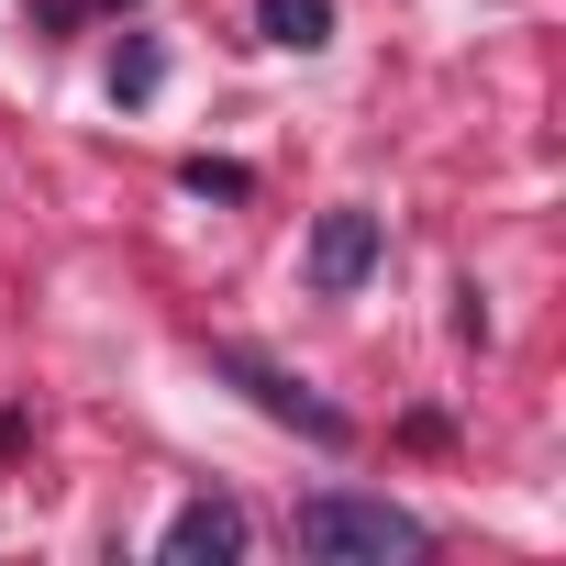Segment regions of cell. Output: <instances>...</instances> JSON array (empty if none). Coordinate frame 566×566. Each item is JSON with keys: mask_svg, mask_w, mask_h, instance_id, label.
<instances>
[{"mask_svg": "<svg viewBox=\"0 0 566 566\" xmlns=\"http://www.w3.org/2000/svg\"><path fill=\"white\" fill-rule=\"evenodd\" d=\"M178 189H189V200H255V167H233V156H189Z\"/></svg>", "mask_w": 566, "mask_h": 566, "instance_id": "obj_7", "label": "cell"}, {"mask_svg": "<svg viewBox=\"0 0 566 566\" xmlns=\"http://www.w3.org/2000/svg\"><path fill=\"white\" fill-rule=\"evenodd\" d=\"M101 90H112V112H145V101L167 90V45H156V34H123V45H112V78H101Z\"/></svg>", "mask_w": 566, "mask_h": 566, "instance_id": "obj_6", "label": "cell"}, {"mask_svg": "<svg viewBox=\"0 0 566 566\" xmlns=\"http://www.w3.org/2000/svg\"><path fill=\"white\" fill-rule=\"evenodd\" d=\"M90 23V0H34V34H78Z\"/></svg>", "mask_w": 566, "mask_h": 566, "instance_id": "obj_8", "label": "cell"}, {"mask_svg": "<svg viewBox=\"0 0 566 566\" xmlns=\"http://www.w3.org/2000/svg\"><path fill=\"white\" fill-rule=\"evenodd\" d=\"M290 544L312 566H389V555H433V522H411L400 500L378 489H312L290 511Z\"/></svg>", "mask_w": 566, "mask_h": 566, "instance_id": "obj_1", "label": "cell"}, {"mask_svg": "<svg viewBox=\"0 0 566 566\" xmlns=\"http://www.w3.org/2000/svg\"><path fill=\"white\" fill-rule=\"evenodd\" d=\"M200 356H211V378H222V389H244L277 433H301V444H323V455H345V444H356V411H334L323 389H301L277 356H255V345H200Z\"/></svg>", "mask_w": 566, "mask_h": 566, "instance_id": "obj_2", "label": "cell"}, {"mask_svg": "<svg viewBox=\"0 0 566 566\" xmlns=\"http://www.w3.org/2000/svg\"><path fill=\"white\" fill-rule=\"evenodd\" d=\"M378 255H389V222L367 211V200H334L323 222H312V244H301V277L323 301H356L367 277H378Z\"/></svg>", "mask_w": 566, "mask_h": 566, "instance_id": "obj_3", "label": "cell"}, {"mask_svg": "<svg viewBox=\"0 0 566 566\" xmlns=\"http://www.w3.org/2000/svg\"><path fill=\"white\" fill-rule=\"evenodd\" d=\"M112 12H134V0H112Z\"/></svg>", "mask_w": 566, "mask_h": 566, "instance_id": "obj_9", "label": "cell"}, {"mask_svg": "<svg viewBox=\"0 0 566 566\" xmlns=\"http://www.w3.org/2000/svg\"><path fill=\"white\" fill-rule=\"evenodd\" d=\"M255 34L290 45V56H323L334 45V0H255Z\"/></svg>", "mask_w": 566, "mask_h": 566, "instance_id": "obj_5", "label": "cell"}, {"mask_svg": "<svg viewBox=\"0 0 566 566\" xmlns=\"http://www.w3.org/2000/svg\"><path fill=\"white\" fill-rule=\"evenodd\" d=\"M156 555H167V566H233V555H244V511H233V500H178L167 533H156Z\"/></svg>", "mask_w": 566, "mask_h": 566, "instance_id": "obj_4", "label": "cell"}]
</instances>
